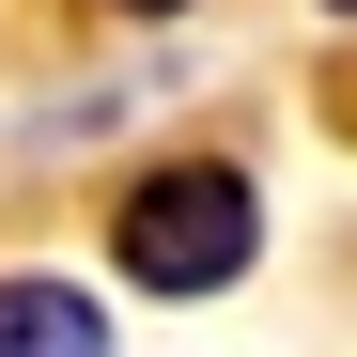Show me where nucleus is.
<instances>
[{
  "instance_id": "nucleus-1",
  "label": "nucleus",
  "mask_w": 357,
  "mask_h": 357,
  "mask_svg": "<svg viewBox=\"0 0 357 357\" xmlns=\"http://www.w3.org/2000/svg\"><path fill=\"white\" fill-rule=\"evenodd\" d=\"M125 280L140 295H233L249 280V249H264V202H249V171H218V155H187V171H140L125 187Z\"/></svg>"
},
{
  "instance_id": "nucleus-2",
  "label": "nucleus",
  "mask_w": 357,
  "mask_h": 357,
  "mask_svg": "<svg viewBox=\"0 0 357 357\" xmlns=\"http://www.w3.org/2000/svg\"><path fill=\"white\" fill-rule=\"evenodd\" d=\"M0 357H109V311L78 280H0Z\"/></svg>"
},
{
  "instance_id": "nucleus-3",
  "label": "nucleus",
  "mask_w": 357,
  "mask_h": 357,
  "mask_svg": "<svg viewBox=\"0 0 357 357\" xmlns=\"http://www.w3.org/2000/svg\"><path fill=\"white\" fill-rule=\"evenodd\" d=\"M125 16H171V0H125Z\"/></svg>"
},
{
  "instance_id": "nucleus-4",
  "label": "nucleus",
  "mask_w": 357,
  "mask_h": 357,
  "mask_svg": "<svg viewBox=\"0 0 357 357\" xmlns=\"http://www.w3.org/2000/svg\"><path fill=\"white\" fill-rule=\"evenodd\" d=\"M326 16H357V0H326Z\"/></svg>"
}]
</instances>
